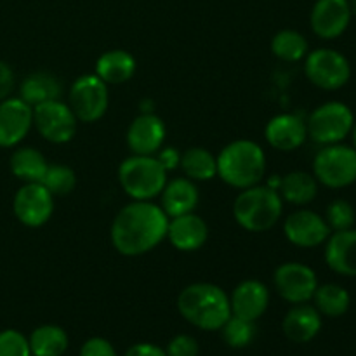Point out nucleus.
Instances as JSON below:
<instances>
[{
  "label": "nucleus",
  "mask_w": 356,
  "mask_h": 356,
  "mask_svg": "<svg viewBox=\"0 0 356 356\" xmlns=\"http://www.w3.org/2000/svg\"><path fill=\"white\" fill-rule=\"evenodd\" d=\"M169 218L160 205L134 200L111 222V243L122 256H143L167 238Z\"/></svg>",
  "instance_id": "1"
},
{
  "label": "nucleus",
  "mask_w": 356,
  "mask_h": 356,
  "mask_svg": "<svg viewBox=\"0 0 356 356\" xmlns=\"http://www.w3.org/2000/svg\"><path fill=\"white\" fill-rule=\"evenodd\" d=\"M177 309L191 325L202 330H219L232 316L229 298L214 284H191L177 296Z\"/></svg>",
  "instance_id": "2"
},
{
  "label": "nucleus",
  "mask_w": 356,
  "mask_h": 356,
  "mask_svg": "<svg viewBox=\"0 0 356 356\" xmlns=\"http://www.w3.org/2000/svg\"><path fill=\"white\" fill-rule=\"evenodd\" d=\"M218 160V176L236 190L256 186L266 170V155L257 143L236 139L221 149Z\"/></svg>",
  "instance_id": "3"
},
{
  "label": "nucleus",
  "mask_w": 356,
  "mask_h": 356,
  "mask_svg": "<svg viewBox=\"0 0 356 356\" xmlns=\"http://www.w3.org/2000/svg\"><path fill=\"white\" fill-rule=\"evenodd\" d=\"M284 200L271 186H250L242 190L233 204V218L243 229L263 233L273 228L282 218Z\"/></svg>",
  "instance_id": "4"
},
{
  "label": "nucleus",
  "mask_w": 356,
  "mask_h": 356,
  "mask_svg": "<svg viewBox=\"0 0 356 356\" xmlns=\"http://www.w3.org/2000/svg\"><path fill=\"white\" fill-rule=\"evenodd\" d=\"M118 181L122 190L134 200H152L162 193L167 170L155 155H132L118 167Z\"/></svg>",
  "instance_id": "5"
},
{
  "label": "nucleus",
  "mask_w": 356,
  "mask_h": 356,
  "mask_svg": "<svg viewBox=\"0 0 356 356\" xmlns=\"http://www.w3.org/2000/svg\"><path fill=\"white\" fill-rule=\"evenodd\" d=\"M355 115L348 104L341 101H329L312 111L306 120L308 138L318 145H337L351 134Z\"/></svg>",
  "instance_id": "6"
},
{
  "label": "nucleus",
  "mask_w": 356,
  "mask_h": 356,
  "mask_svg": "<svg viewBox=\"0 0 356 356\" xmlns=\"http://www.w3.org/2000/svg\"><path fill=\"white\" fill-rule=\"evenodd\" d=\"M313 176L320 184L332 190L356 183V149L346 145H327L313 160Z\"/></svg>",
  "instance_id": "7"
},
{
  "label": "nucleus",
  "mask_w": 356,
  "mask_h": 356,
  "mask_svg": "<svg viewBox=\"0 0 356 356\" xmlns=\"http://www.w3.org/2000/svg\"><path fill=\"white\" fill-rule=\"evenodd\" d=\"M305 73L309 82L323 90H337L351 79V65L336 49H315L305 58Z\"/></svg>",
  "instance_id": "8"
},
{
  "label": "nucleus",
  "mask_w": 356,
  "mask_h": 356,
  "mask_svg": "<svg viewBox=\"0 0 356 356\" xmlns=\"http://www.w3.org/2000/svg\"><path fill=\"white\" fill-rule=\"evenodd\" d=\"M110 103L108 86L96 75H82L72 83L68 94V106L75 113L76 120L92 124L104 117Z\"/></svg>",
  "instance_id": "9"
},
{
  "label": "nucleus",
  "mask_w": 356,
  "mask_h": 356,
  "mask_svg": "<svg viewBox=\"0 0 356 356\" xmlns=\"http://www.w3.org/2000/svg\"><path fill=\"white\" fill-rule=\"evenodd\" d=\"M33 125L45 141L65 145L76 134L79 120L68 104L54 99L33 106Z\"/></svg>",
  "instance_id": "10"
},
{
  "label": "nucleus",
  "mask_w": 356,
  "mask_h": 356,
  "mask_svg": "<svg viewBox=\"0 0 356 356\" xmlns=\"http://www.w3.org/2000/svg\"><path fill=\"white\" fill-rule=\"evenodd\" d=\"M273 284L282 299L292 305H302L313 299L318 287V278L306 264L285 263L275 270Z\"/></svg>",
  "instance_id": "11"
},
{
  "label": "nucleus",
  "mask_w": 356,
  "mask_h": 356,
  "mask_svg": "<svg viewBox=\"0 0 356 356\" xmlns=\"http://www.w3.org/2000/svg\"><path fill=\"white\" fill-rule=\"evenodd\" d=\"M14 214L28 228H40L54 212V197L42 183H24L14 197Z\"/></svg>",
  "instance_id": "12"
},
{
  "label": "nucleus",
  "mask_w": 356,
  "mask_h": 356,
  "mask_svg": "<svg viewBox=\"0 0 356 356\" xmlns=\"http://www.w3.org/2000/svg\"><path fill=\"white\" fill-rule=\"evenodd\" d=\"M284 233L292 245L301 247V249H313L325 243L332 232L325 218L308 209H301L287 216L284 222Z\"/></svg>",
  "instance_id": "13"
},
{
  "label": "nucleus",
  "mask_w": 356,
  "mask_h": 356,
  "mask_svg": "<svg viewBox=\"0 0 356 356\" xmlns=\"http://www.w3.org/2000/svg\"><path fill=\"white\" fill-rule=\"evenodd\" d=\"M351 17L348 0H316L309 14V24L316 37L334 40L348 30Z\"/></svg>",
  "instance_id": "14"
},
{
  "label": "nucleus",
  "mask_w": 356,
  "mask_h": 356,
  "mask_svg": "<svg viewBox=\"0 0 356 356\" xmlns=\"http://www.w3.org/2000/svg\"><path fill=\"white\" fill-rule=\"evenodd\" d=\"M33 125V108L21 97L0 101V146L13 148L19 145Z\"/></svg>",
  "instance_id": "15"
},
{
  "label": "nucleus",
  "mask_w": 356,
  "mask_h": 356,
  "mask_svg": "<svg viewBox=\"0 0 356 356\" xmlns=\"http://www.w3.org/2000/svg\"><path fill=\"white\" fill-rule=\"evenodd\" d=\"M165 141V124L155 113H143L132 120L127 131V146L134 155H155Z\"/></svg>",
  "instance_id": "16"
},
{
  "label": "nucleus",
  "mask_w": 356,
  "mask_h": 356,
  "mask_svg": "<svg viewBox=\"0 0 356 356\" xmlns=\"http://www.w3.org/2000/svg\"><path fill=\"white\" fill-rule=\"evenodd\" d=\"M270 305V291L259 280H243L233 289L229 296L232 315L249 322H256L264 315Z\"/></svg>",
  "instance_id": "17"
},
{
  "label": "nucleus",
  "mask_w": 356,
  "mask_h": 356,
  "mask_svg": "<svg viewBox=\"0 0 356 356\" xmlns=\"http://www.w3.org/2000/svg\"><path fill=\"white\" fill-rule=\"evenodd\" d=\"M270 146L278 152H294L305 145L308 138L306 122L294 113H282L271 118L264 129Z\"/></svg>",
  "instance_id": "18"
},
{
  "label": "nucleus",
  "mask_w": 356,
  "mask_h": 356,
  "mask_svg": "<svg viewBox=\"0 0 356 356\" xmlns=\"http://www.w3.org/2000/svg\"><path fill=\"white\" fill-rule=\"evenodd\" d=\"M207 222L195 212L170 218L169 225H167V238L172 243V247L183 250V252H193V250L202 249L204 243L207 242Z\"/></svg>",
  "instance_id": "19"
},
{
  "label": "nucleus",
  "mask_w": 356,
  "mask_h": 356,
  "mask_svg": "<svg viewBox=\"0 0 356 356\" xmlns=\"http://www.w3.org/2000/svg\"><path fill=\"white\" fill-rule=\"evenodd\" d=\"M325 263L334 273L356 277V229L334 232L325 242Z\"/></svg>",
  "instance_id": "20"
},
{
  "label": "nucleus",
  "mask_w": 356,
  "mask_h": 356,
  "mask_svg": "<svg viewBox=\"0 0 356 356\" xmlns=\"http://www.w3.org/2000/svg\"><path fill=\"white\" fill-rule=\"evenodd\" d=\"M282 329H284L285 337L292 343H309L318 336L320 329H322V315L315 306H309L306 302L294 305V308L289 309L285 315Z\"/></svg>",
  "instance_id": "21"
},
{
  "label": "nucleus",
  "mask_w": 356,
  "mask_h": 356,
  "mask_svg": "<svg viewBox=\"0 0 356 356\" xmlns=\"http://www.w3.org/2000/svg\"><path fill=\"white\" fill-rule=\"evenodd\" d=\"M160 195H162L160 207L163 209L169 219L195 212L198 200H200L195 181L188 179V177H176L172 181H167Z\"/></svg>",
  "instance_id": "22"
},
{
  "label": "nucleus",
  "mask_w": 356,
  "mask_h": 356,
  "mask_svg": "<svg viewBox=\"0 0 356 356\" xmlns=\"http://www.w3.org/2000/svg\"><path fill=\"white\" fill-rule=\"evenodd\" d=\"M136 73V59L131 52L113 49L101 54L96 61V75L106 86H117L131 80Z\"/></svg>",
  "instance_id": "23"
},
{
  "label": "nucleus",
  "mask_w": 356,
  "mask_h": 356,
  "mask_svg": "<svg viewBox=\"0 0 356 356\" xmlns=\"http://www.w3.org/2000/svg\"><path fill=\"white\" fill-rule=\"evenodd\" d=\"M63 87L58 76L47 72H35L23 80L19 87L21 99L31 108L47 101L61 99Z\"/></svg>",
  "instance_id": "24"
},
{
  "label": "nucleus",
  "mask_w": 356,
  "mask_h": 356,
  "mask_svg": "<svg viewBox=\"0 0 356 356\" xmlns=\"http://www.w3.org/2000/svg\"><path fill=\"white\" fill-rule=\"evenodd\" d=\"M278 193L282 200L294 205L312 204L318 195V181L313 174L294 170L285 174L278 183Z\"/></svg>",
  "instance_id": "25"
},
{
  "label": "nucleus",
  "mask_w": 356,
  "mask_h": 356,
  "mask_svg": "<svg viewBox=\"0 0 356 356\" xmlns=\"http://www.w3.org/2000/svg\"><path fill=\"white\" fill-rule=\"evenodd\" d=\"M10 172L24 183H42L49 163L38 149L31 146L17 148L9 160Z\"/></svg>",
  "instance_id": "26"
},
{
  "label": "nucleus",
  "mask_w": 356,
  "mask_h": 356,
  "mask_svg": "<svg viewBox=\"0 0 356 356\" xmlns=\"http://www.w3.org/2000/svg\"><path fill=\"white\" fill-rule=\"evenodd\" d=\"M315 308L320 315L329 316V318H339L346 315L351 306V296L344 287L337 284H323L318 285L313 294Z\"/></svg>",
  "instance_id": "27"
},
{
  "label": "nucleus",
  "mask_w": 356,
  "mask_h": 356,
  "mask_svg": "<svg viewBox=\"0 0 356 356\" xmlns=\"http://www.w3.org/2000/svg\"><path fill=\"white\" fill-rule=\"evenodd\" d=\"M31 356H63L68 350V336L58 325H42L31 332Z\"/></svg>",
  "instance_id": "28"
},
{
  "label": "nucleus",
  "mask_w": 356,
  "mask_h": 356,
  "mask_svg": "<svg viewBox=\"0 0 356 356\" xmlns=\"http://www.w3.org/2000/svg\"><path fill=\"white\" fill-rule=\"evenodd\" d=\"M179 167L191 181H211L218 176V160L205 148H188L181 155Z\"/></svg>",
  "instance_id": "29"
},
{
  "label": "nucleus",
  "mask_w": 356,
  "mask_h": 356,
  "mask_svg": "<svg viewBox=\"0 0 356 356\" xmlns=\"http://www.w3.org/2000/svg\"><path fill=\"white\" fill-rule=\"evenodd\" d=\"M271 52L278 59L287 63L301 61L309 52L308 40L305 35L296 30H282L271 38Z\"/></svg>",
  "instance_id": "30"
},
{
  "label": "nucleus",
  "mask_w": 356,
  "mask_h": 356,
  "mask_svg": "<svg viewBox=\"0 0 356 356\" xmlns=\"http://www.w3.org/2000/svg\"><path fill=\"white\" fill-rule=\"evenodd\" d=\"M219 330L222 332L225 343L229 348H235V350L247 348L252 343L254 337H256V325H254V322H249V320H243L235 315L229 316Z\"/></svg>",
  "instance_id": "31"
},
{
  "label": "nucleus",
  "mask_w": 356,
  "mask_h": 356,
  "mask_svg": "<svg viewBox=\"0 0 356 356\" xmlns=\"http://www.w3.org/2000/svg\"><path fill=\"white\" fill-rule=\"evenodd\" d=\"M42 184L47 188V191L52 197H66V195H70L75 190L76 176L73 169H70L68 165L54 163V165L47 167Z\"/></svg>",
  "instance_id": "32"
},
{
  "label": "nucleus",
  "mask_w": 356,
  "mask_h": 356,
  "mask_svg": "<svg viewBox=\"0 0 356 356\" xmlns=\"http://www.w3.org/2000/svg\"><path fill=\"white\" fill-rule=\"evenodd\" d=\"M325 221L330 232H343V229L353 228L356 221L355 207L344 198H337V200L330 202L327 207Z\"/></svg>",
  "instance_id": "33"
},
{
  "label": "nucleus",
  "mask_w": 356,
  "mask_h": 356,
  "mask_svg": "<svg viewBox=\"0 0 356 356\" xmlns=\"http://www.w3.org/2000/svg\"><path fill=\"white\" fill-rule=\"evenodd\" d=\"M0 356H31L30 343L17 330H2L0 332Z\"/></svg>",
  "instance_id": "34"
},
{
  "label": "nucleus",
  "mask_w": 356,
  "mask_h": 356,
  "mask_svg": "<svg viewBox=\"0 0 356 356\" xmlns=\"http://www.w3.org/2000/svg\"><path fill=\"white\" fill-rule=\"evenodd\" d=\"M198 343L191 336L179 334L167 344V356H198Z\"/></svg>",
  "instance_id": "35"
},
{
  "label": "nucleus",
  "mask_w": 356,
  "mask_h": 356,
  "mask_svg": "<svg viewBox=\"0 0 356 356\" xmlns=\"http://www.w3.org/2000/svg\"><path fill=\"white\" fill-rule=\"evenodd\" d=\"M80 356H118L110 341L103 337H90L83 343Z\"/></svg>",
  "instance_id": "36"
},
{
  "label": "nucleus",
  "mask_w": 356,
  "mask_h": 356,
  "mask_svg": "<svg viewBox=\"0 0 356 356\" xmlns=\"http://www.w3.org/2000/svg\"><path fill=\"white\" fill-rule=\"evenodd\" d=\"M14 89V73L9 65L0 61V101L7 99Z\"/></svg>",
  "instance_id": "37"
},
{
  "label": "nucleus",
  "mask_w": 356,
  "mask_h": 356,
  "mask_svg": "<svg viewBox=\"0 0 356 356\" xmlns=\"http://www.w3.org/2000/svg\"><path fill=\"white\" fill-rule=\"evenodd\" d=\"M156 153H159V156H156V159H159V162L162 163L163 169H165L167 172H169V170H174L177 165H179L181 155L176 148H170V146L169 148H163V149L160 148Z\"/></svg>",
  "instance_id": "38"
},
{
  "label": "nucleus",
  "mask_w": 356,
  "mask_h": 356,
  "mask_svg": "<svg viewBox=\"0 0 356 356\" xmlns=\"http://www.w3.org/2000/svg\"><path fill=\"white\" fill-rule=\"evenodd\" d=\"M125 356H167V353L162 350V348L156 346V344L139 343L129 348Z\"/></svg>",
  "instance_id": "39"
},
{
  "label": "nucleus",
  "mask_w": 356,
  "mask_h": 356,
  "mask_svg": "<svg viewBox=\"0 0 356 356\" xmlns=\"http://www.w3.org/2000/svg\"><path fill=\"white\" fill-rule=\"evenodd\" d=\"M350 2V9H351V14L356 16V0H348Z\"/></svg>",
  "instance_id": "40"
},
{
  "label": "nucleus",
  "mask_w": 356,
  "mask_h": 356,
  "mask_svg": "<svg viewBox=\"0 0 356 356\" xmlns=\"http://www.w3.org/2000/svg\"><path fill=\"white\" fill-rule=\"evenodd\" d=\"M351 138H353V148L356 149V120H355V125H353V131H351Z\"/></svg>",
  "instance_id": "41"
}]
</instances>
